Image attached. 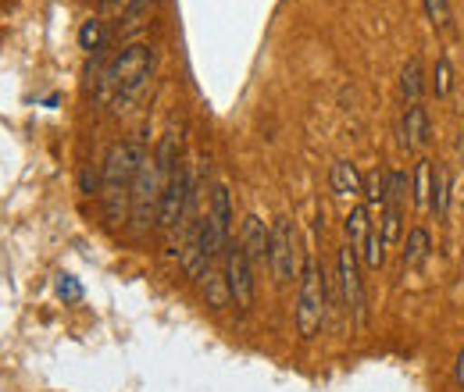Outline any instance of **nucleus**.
I'll use <instances>...</instances> for the list:
<instances>
[{"mask_svg": "<svg viewBox=\"0 0 464 392\" xmlns=\"http://www.w3.org/2000/svg\"><path fill=\"white\" fill-rule=\"evenodd\" d=\"M147 147L140 136L132 139H118L115 147L104 154L101 165V207L108 215V222L118 225L129 218V200H132V182L147 161Z\"/></svg>", "mask_w": 464, "mask_h": 392, "instance_id": "nucleus-1", "label": "nucleus"}, {"mask_svg": "<svg viewBox=\"0 0 464 392\" xmlns=\"http://www.w3.org/2000/svg\"><path fill=\"white\" fill-rule=\"evenodd\" d=\"M150 75H154V47L125 43L101 75V100L111 104L115 111H129L147 93Z\"/></svg>", "mask_w": 464, "mask_h": 392, "instance_id": "nucleus-2", "label": "nucleus"}, {"mask_svg": "<svg viewBox=\"0 0 464 392\" xmlns=\"http://www.w3.org/2000/svg\"><path fill=\"white\" fill-rule=\"evenodd\" d=\"M300 289H296V311H293V321H296V336L300 339H314L325 325V311H329V285H325V272L318 268L314 253H304L300 261Z\"/></svg>", "mask_w": 464, "mask_h": 392, "instance_id": "nucleus-3", "label": "nucleus"}, {"mask_svg": "<svg viewBox=\"0 0 464 392\" xmlns=\"http://www.w3.org/2000/svg\"><path fill=\"white\" fill-rule=\"evenodd\" d=\"M165 175L158 168L154 158L143 161V168L132 182V200H129V222L136 235H147L158 225V207H161V193H165Z\"/></svg>", "mask_w": 464, "mask_h": 392, "instance_id": "nucleus-4", "label": "nucleus"}, {"mask_svg": "<svg viewBox=\"0 0 464 392\" xmlns=\"http://www.w3.org/2000/svg\"><path fill=\"white\" fill-rule=\"evenodd\" d=\"M300 246H296V225L290 218H276L272 225V250H268V268L272 279L279 285H290L293 279H300Z\"/></svg>", "mask_w": 464, "mask_h": 392, "instance_id": "nucleus-5", "label": "nucleus"}, {"mask_svg": "<svg viewBox=\"0 0 464 392\" xmlns=\"http://www.w3.org/2000/svg\"><path fill=\"white\" fill-rule=\"evenodd\" d=\"M193 196H197V186H193V175L186 165H175V171L165 182V193H161V207H158V225L165 232H175L182 218L189 215L193 207Z\"/></svg>", "mask_w": 464, "mask_h": 392, "instance_id": "nucleus-6", "label": "nucleus"}, {"mask_svg": "<svg viewBox=\"0 0 464 392\" xmlns=\"http://www.w3.org/2000/svg\"><path fill=\"white\" fill-rule=\"evenodd\" d=\"M336 275H340V292H343V303L353 314L357 325H364V282H361V253L353 246H340L336 253Z\"/></svg>", "mask_w": 464, "mask_h": 392, "instance_id": "nucleus-7", "label": "nucleus"}, {"mask_svg": "<svg viewBox=\"0 0 464 392\" xmlns=\"http://www.w3.org/2000/svg\"><path fill=\"white\" fill-rule=\"evenodd\" d=\"M226 285H229V300L239 311L254 307V264L246 261L239 243L226 246Z\"/></svg>", "mask_w": 464, "mask_h": 392, "instance_id": "nucleus-8", "label": "nucleus"}, {"mask_svg": "<svg viewBox=\"0 0 464 392\" xmlns=\"http://www.w3.org/2000/svg\"><path fill=\"white\" fill-rule=\"evenodd\" d=\"M239 246L246 253V261L257 268V264H268V250H272V228H265V222L257 215H246L243 228H239Z\"/></svg>", "mask_w": 464, "mask_h": 392, "instance_id": "nucleus-9", "label": "nucleus"}, {"mask_svg": "<svg viewBox=\"0 0 464 392\" xmlns=\"http://www.w3.org/2000/svg\"><path fill=\"white\" fill-rule=\"evenodd\" d=\"M432 139V121L421 104H407L404 111V147L407 150H425Z\"/></svg>", "mask_w": 464, "mask_h": 392, "instance_id": "nucleus-10", "label": "nucleus"}, {"mask_svg": "<svg viewBox=\"0 0 464 392\" xmlns=\"http://www.w3.org/2000/svg\"><path fill=\"white\" fill-rule=\"evenodd\" d=\"M425 90H429V75H425V61L414 54L411 61L404 64V72H401V97H404L407 104H421V97H425Z\"/></svg>", "mask_w": 464, "mask_h": 392, "instance_id": "nucleus-11", "label": "nucleus"}, {"mask_svg": "<svg viewBox=\"0 0 464 392\" xmlns=\"http://www.w3.org/2000/svg\"><path fill=\"white\" fill-rule=\"evenodd\" d=\"M329 186H333L336 196H361L364 175H361V168H357L353 161H336V165L329 168Z\"/></svg>", "mask_w": 464, "mask_h": 392, "instance_id": "nucleus-12", "label": "nucleus"}, {"mask_svg": "<svg viewBox=\"0 0 464 392\" xmlns=\"http://www.w3.org/2000/svg\"><path fill=\"white\" fill-rule=\"evenodd\" d=\"M347 243L364 257V246H368V232H372V211H368V204H357V207H350L347 222Z\"/></svg>", "mask_w": 464, "mask_h": 392, "instance_id": "nucleus-13", "label": "nucleus"}, {"mask_svg": "<svg viewBox=\"0 0 464 392\" xmlns=\"http://www.w3.org/2000/svg\"><path fill=\"white\" fill-rule=\"evenodd\" d=\"M429 211H432L436 218H447V211H450V171H447V165H432Z\"/></svg>", "mask_w": 464, "mask_h": 392, "instance_id": "nucleus-14", "label": "nucleus"}, {"mask_svg": "<svg viewBox=\"0 0 464 392\" xmlns=\"http://www.w3.org/2000/svg\"><path fill=\"white\" fill-rule=\"evenodd\" d=\"M429 250H432V235H429V228L414 225L404 239V268H418V264L429 257Z\"/></svg>", "mask_w": 464, "mask_h": 392, "instance_id": "nucleus-15", "label": "nucleus"}, {"mask_svg": "<svg viewBox=\"0 0 464 392\" xmlns=\"http://www.w3.org/2000/svg\"><path fill=\"white\" fill-rule=\"evenodd\" d=\"M429 186H432V161H418V168L411 175V200H414V207H421V211H429Z\"/></svg>", "mask_w": 464, "mask_h": 392, "instance_id": "nucleus-16", "label": "nucleus"}, {"mask_svg": "<svg viewBox=\"0 0 464 392\" xmlns=\"http://www.w3.org/2000/svg\"><path fill=\"white\" fill-rule=\"evenodd\" d=\"M386 189H390V171L375 168L364 175V189H361V196H364L372 207H382V204H386Z\"/></svg>", "mask_w": 464, "mask_h": 392, "instance_id": "nucleus-17", "label": "nucleus"}, {"mask_svg": "<svg viewBox=\"0 0 464 392\" xmlns=\"http://www.w3.org/2000/svg\"><path fill=\"white\" fill-rule=\"evenodd\" d=\"M79 47H82L86 54H97V51L104 47V22H101V18L82 22V29H79Z\"/></svg>", "mask_w": 464, "mask_h": 392, "instance_id": "nucleus-18", "label": "nucleus"}, {"mask_svg": "<svg viewBox=\"0 0 464 392\" xmlns=\"http://www.w3.org/2000/svg\"><path fill=\"white\" fill-rule=\"evenodd\" d=\"M204 279H208V307H211V311H222L226 303H232V300H229V285H226V275H215V272H208Z\"/></svg>", "mask_w": 464, "mask_h": 392, "instance_id": "nucleus-19", "label": "nucleus"}, {"mask_svg": "<svg viewBox=\"0 0 464 392\" xmlns=\"http://www.w3.org/2000/svg\"><path fill=\"white\" fill-rule=\"evenodd\" d=\"M154 7H158V0H129L125 11H121V25H125V29L143 25V18H147Z\"/></svg>", "mask_w": 464, "mask_h": 392, "instance_id": "nucleus-20", "label": "nucleus"}, {"mask_svg": "<svg viewBox=\"0 0 464 392\" xmlns=\"http://www.w3.org/2000/svg\"><path fill=\"white\" fill-rule=\"evenodd\" d=\"M432 90H436V97H450V90H454V72H450V61L447 57H436Z\"/></svg>", "mask_w": 464, "mask_h": 392, "instance_id": "nucleus-21", "label": "nucleus"}, {"mask_svg": "<svg viewBox=\"0 0 464 392\" xmlns=\"http://www.w3.org/2000/svg\"><path fill=\"white\" fill-rule=\"evenodd\" d=\"M425 14L432 25H447L450 22V0H425Z\"/></svg>", "mask_w": 464, "mask_h": 392, "instance_id": "nucleus-22", "label": "nucleus"}, {"mask_svg": "<svg viewBox=\"0 0 464 392\" xmlns=\"http://www.w3.org/2000/svg\"><path fill=\"white\" fill-rule=\"evenodd\" d=\"M58 296H61V300H79V296H82V289H79V282L72 279V275H61Z\"/></svg>", "mask_w": 464, "mask_h": 392, "instance_id": "nucleus-23", "label": "nucleus"}, {"mask_svg": "<svg viewBox=\"0 0 464 392\" xmlns=\"http://www.w3.org/2000/svg\"><path fill=\"white\" fill-rule=\"evenodd\" d=\"M454 382H458V389H464V349L458 353V360H454Z\"/></svg>", "mask_w": 464, "mask_h": 392, "instance_id": "nucleus-24", "label": "nucleus"}, {"mask_svg": "<svg viewBox=\"0 0 464 392\" xmlns=\"http://www.w3.org/2000/svg\"><path fill=\"white\" fill-rule=\"evenodd\" d=\"M97 4H101V11H125L129 0H97Z\"/></svg>", "mask_w": 464, "mask_h": 392, "instance_id": "nucleus-25", "label": "nucleus"}, {"mask_svg": "<svg viewBox=\"0 0 464 392\" xmlns=\"http://www.w3.org/2000/svg\"><path fill=\"white\" fill-rule=\"evenodd\" d=\"M458 154L464 158V132H461V139H458Z\"/></svg>", "mask_w": 464, "mask_h": 392, "instance_id": "nucleus-26", "label": "nucleus"}]
</instances>
